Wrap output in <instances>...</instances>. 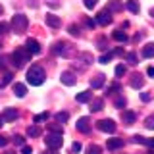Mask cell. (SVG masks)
<instances>
[{
    "label": "cell",
    "instance_id": "6da1fadb",
    "mask_svg": "<svg viewBox=\"0 0 154 154\" xmlns=\"http://www.w3.org/2000/svg\"><path fill=\"white\" fill-rule=\"evenodd\" d=\"M45 79H46V73H45V69H42L41 66H31L29 67V71H27V83L29 85L38 87V85L45 83Z\"/></svg>",
    "mask_w": 154,
    "mask_h": 154
},
{
    "label": "cell",
    "instance_id": "7a4b0ae2",
    "mask_svg": "<svg viewBox=\"0 0 154 154\" xmlns=\"http://www.w3.org/2000/svg\"><path fill=\"white\" fill-rule=\"evenodd\" d=\"M27 16H23V14H16V16L12 17V21H10V27H12L14 33H17V35H21V33L27 31Z\"/></svg>",
    "mask_w": 154,
    "mask_h": 154
},
{
    "label": "cell",
    "instance_id": "3957f363",
    "mask_svg": "<svg viewBox=\"0 0 154 154\" xmlns=\"http://www.w3.org/2000/svg\"><path fill=\"white\" fill-rule=\"evenodd\" d=\"M29 58H31V54H29V50L25 46H19L17 50L12 52V60H14V66L16 67H23L29 62Z\"/></svg>",
    "mask_w": 154,
    "mask_h": 154
},
{
    "label": "cell",
    "instance_id": "277c9868",
    "mask_svg": "<svg viewBox=\"0 0 154 154\" xmlns=\"http://www.w3.org/2000/svg\"><path fill=\"white\" fill-rule=\"evenodd\" d=\"M45 143H46V146L50 148V150H58V148H62V144H64V139H62L60 133H50L48 131Z\"/></svg>",
    "mask_w": 154,
    "mask_h": 154
},
{
    "label": "cell",
    "instance_id": "5b68a950",
    "mask_svg": "<svg viewBox=\"0 0 154 154\" xmlns=\"http://www.w3.org/2000/svg\"><path fill=\"white\" fill-rule=\"evenodd\" d=\"M96 127H98L100 131H104V133H114V131H116L114 119H100V122L96 123Z\"/></svg>",
    "mask_w": 154,
    "mask_h": 154
},
{
    "label": "cell",
    "instance_id": "8992f818",
    "mask_svg": "<svg viewBox=\"0 0 154 154\" xmlns=\"http://www.w3.org/2000/svg\"><path fill=\"white\" fill-rule=\"evenodd\" d=\"M75 127H77V131H81V133H89L91 131V119L89 118H79L77 123H75Z\"/></svg>",
    "mask_w": 154,
    "mask_h": 154
},
{
    "label": "cell",
    "instance_id": "52a82bcc",
    "mask_svg": "<svg viewBox=\"0 0 154 154\" xmlns=\"http://www.w3.org/2000/svg\"><path fill=\"white\" fill-rule=\"evenodd\" d=\"M17 118H19V112L16 108H4V114H2L4 122H16Z\"/></svg>",
    "mask_w": 154,
    "mask_h": 154
},
{
    "label": "cell",
    "instance_id": "ba28073f",
    "mask_svg": "<svg viewBox=\"0 0 154 154\" xmlns=\"http://www.w3.org/2000/svg\"><path fill=\"white\" fill-rule=\"evenodd\" d=\"M52 52L58 56H66V54H69V45L67 42H56L54 48H52Z\"/></svg>",
    "mask_w": 154,
    "mask_h": 154
},
{
    "label": "cell",
    "instance_id": "9c48e42d",
    "mask_svg": "<svg viewBox=\"0 0 154 154\" xmlns=\"http://www.w3.org/2000/svg\"><path fill=\"white\" fill-rule=\"evenodd\" d=\"M25 48L29 50V54H38L41 52V45H38V41H35V38H27Z\"/></svg>",
    "mask_w": 154,
    "mask_h": 154
},
{
    "label": "cell",
    "instance_id": "30bf717a",
    "mask_svg": "<svg viewBox=\"0 0 154 154\" xmlns=\"http://www.w3.org/2000/svg\"><path fill=\"white\" fill-rule=\"evenodd\" d=\"M96 23H100V25H108V23H112V16H110L108 10H104V12H100L98 16H96Z\"/></svg>",
    "mask_w": 154,
    "mask_h": 154
},
{
    "label": "cell",
    "instance_id": "8fae6325",
    "mask_svg": "<svg viewBox=\"0 0 154 154\" xmlns=\"http://www.w3.org/2000/svg\"><path fill=\"white\" fill-rule=\"evenodd\" d=\"M129 85H131L133 89H141V87L144 85L143 75H141V73H133V75H131V79H129Z\"/></svg>",
    "mask_w": 154,
    "mask_h": 154
},
{
    "label": "cell",
    "instance_id": "7c38bea8",
    "mask_svg": "<svg viewBox=\"0 0 154 154\" xmlns=\"http://www.w3.org/2000/svg\"><path fill=\"white\" fill-rule=\"evenodd\" d=\"M46 25L48 27H52V29H58L62 25V21H60V17L54 16V14H46Z\"/></svg>",
    "mask_w": 154,
    "mask_h": 154
},
{
    "label": "cell",
    "instance_id": "4fadbf2b",
    "mask_svg": "<svg viewBox=\"0 0 154 154\" xmlns=\"http://www.w3.org/2000/svg\"><path fill=\"white\" fill-rule=\"evenodd\" d=\"M62 83L67 85V87H73L77 83V79H75V75L71 73V71H64V73H62Z\"/></svg>",
    "mask_w": 154,
    "mask_h": 154
},
{
    "label": "cell",
    "instance_id": "5bb4252c",
    "mask_svg": "<svg viewBox=\"0 0 154 154\" xmlns=\"http://www.w3.org/2000/svg\"><path fill=\"white\" fill-rule=\"evenodd\" d=\"M122 146H123V139H118V137L108 139V150H119Z\"/></svg>",
    "mask_w": 154,
    "mask_h": 154
},
{
    "label": "cell",
    "instance_id": "9a60e30c",
    "mask_svg": "<svg viewBox=\"0 0 154 154\" xmlns=\"http://www.w3.org/2000/svg\"><path fill=\"white\" fill-rule=\"evenodd\" d=\"M14 94L19 96V98H23V96L27 94V87L23 83H16V85H14Z\"/></svg>",
    "mask_w": 154,
    "mask_h": 154
},
{
    "label": "cell",
    "instance_id": "2e32d148",
    "mask_svg": "<svg viewBox=\"0 0 154 154\" xmlns=\"http://www.w3.org/2000/svg\"><path fill=\"white\" fill-rule=\"evenodd\" d=\"M89 102H91V112H98V110H102V106H104L102 98H91Z\"/></svg>",
    "mask_w": 154,
    "mask_h": 154
},
{
    "label": "cell",
    "instance_id": "e0dca14e",
    "mask_svg": "<svg viewBox=\"0 0 154 154\" xmlns=\"http://www.w3.org/2000/svg\"><path fill=\"white\" fill-rule=\"evenodd\" d=\"M122 119H123V123L125 125H131V123H135V119H137V116H135L133 112H122Z\"/></svg>",
    "mask_w": 154,
    "mask_h": 154
},
{
    "label": "cell",
    "instance_id": "ac0fdd59",
    "mask_svg": "<svg viewBox=\"0 0 154 154\" xmlns=\"http://www.w3.org/2000/svg\"><path fill=\"white\" fill-rule=\"evenodd\" d=\"M77 98V102H81V104H85V102H89L91 98H93V93H91V91H83V93H79L75 96Z\"/></svg>",
    "mask_w": 154,
    "mask_h": 154
},
{
    "label": "cell",
    "instance_id": "d6986e66",
    "mask_svg": "<svg viewBox=\"0 0 154 154\" xmlns=\"http://www.w3.org/2000/svg\"><path fill=\"white\" fill-rule=\"evenodd\" d=\"M102 85H104V73H98L94 79H91V87L93 89H100Z\"/></svg>",
    "mask_w": 154,
    "mask_h": 154
},
{
    "label": "cell",
    "instance_id": "ffe728a7",
    "mask_svg": "<svg viewBox=\"0 0 154 154\" xmlns=\"http://www.w3.org/2000/svg\"><path fill=\"white\" fill-rule=\"evenodd\" d=\"M123 6H122V2H119V0H110L108 2V12H119V10H122Z\"/></svg>",
    "mask_w": 154,
    "mask_h": 154
},
{
    "label": "cell",
    "instance_id": "44dd1931",
    "mask_svg": "<svg viewBox=\"0 0 154 154\" xmlns=\"http://www.w3.org/2000/svg\"><path fill=\"white\" fill-rule=\"evenodd\" d=\"M154 56V42H148L146 46H143V58H152Z\"/></svg>",
    "mask_w": 154,
    "mask_h": 154
},
{
    "label": "cell",
    "instance_id": "7402d4cb",
    "mask_svg": "<svg viewBox=\"0 0 154 154\" xmlns=\"http://www.w3.org/2000/svg\"><path fill=\"white\" fill-rule=\"evenodd\" d=\"M48 131L50 133H64V127H62V123H48Z\"/></svg>",
    "mask_w": 154,
    "mask_h": 154
},
{
    "label": "cell",
    "instance_id": "603a6c76",
    "mask_svg": "<svg viewBox=\"0 0 154 154\" xmlns=\"http://www.w3.org/2000/svg\"><path fill=\"white\" fill-rule=\"evenodd\" d=\"M112 37H114L118 42H125V41H127V35H125L123 31H114V33H112Z\"/></svg>",
    "mask_w": 154,
    "mask_h": 154
},
{
    "label": "cell",
    "instance_id": "cb8c5ba5",
    "mask_svg": "<svg viewBox=\"0 0 154 154\" xmlns=\"http://www.w3.org/2000/svg\"><path fill=\"white\" fill-rule=\"evenodd\" d=\"M27 135L29 137H38V135H41V127H38V125H31V127L27 129Z\"/></svg>",
    "mask_w": 154,
    "mask_h": 154
},
{
    "label": "cell",
    "instance_id": "d4e9b609",
    "mask_svg": "<svg viewBox=\"0 0 154 154\" xmlns=\"http://www.w3.org/2000/svg\"><path fill=\"white\" fill-rule=\"evenodd\" d=\"M127 10L133 12V14H137L139 12V2L137 0H127Z\"/></svg>",
    "mask_w": 154,
    "mask_h": 154
},
{
    "label": "cell",
    "instance_id": "484cf974",
    "mask_svg": "<svg viewBox=\"0 0 154 154\" xmlns=\"http://www.w3.org/2000/svg\"><path fill=\"white\" fill-rule=\"evenodd\" d=\"M67 119H69V114H67V112H58L56 114V122L58 123H66Z\"/></svg>",
    "mask_w": 154,
    "mask_h": 154
},
{
    "label": "cell",
    "instance_id": "4316f807",
    "mask_svg": "<svg viewBox=\"0 0 154 154\" xmlns=\"http://www.w3.org/2000/svg\"><path fill=\"white\" fill-rule=\"evenodd\" d=\"M12 77H14V75L10 73V71H6V73L2 75V81H0V87H6L8 83H12Z\"/></svg>",
    "mask_w": 154,
    "mask_h": 154
},
{
    "label": "cell",
    "instance_id": "83f0119b",
    "mask_svg": "<svg viewBox=\"0 0 154 154\" xmlns=\"http://www.w3.org/2000/svg\"><path fill=\"white\" fill-rule=\"evenodd\" d=\"M102 152V148L98 146V144H91V146H87V154H100Z\"/></svg>",
    "mask_w": 154,
    "mask_h": 154
},
{
    "label": "cell",
    "instance_id": "f1b7e54d",
    "mask_svg": "<svg viewBox=\"0 0 154 154\" xmlns=\"http://www.w3.org/2000/svg\"><path fill=\"white\" fill-rule=\"evenodd\" d=\"M112 58H114V52H108V54H104V56H100V64H108V62L110 60H112Z\"/></svg>",
    "mask_w": 154,
    "mask_h": 154
},
{
    "label": "cell",
    "instance_id": "f546056e",
    "mask_svg": "<svg viewBox=\"0 0 154 154\" xmlns=\"http://www.w3.org/2000/svg\"><path fill=\"white\" fill-rule=\"evenodd\" d=\"M144 125H146L148 129H152V131H154V114H152V116H148V118L144 119Z\"/></svg>",
    "mask_w": 154,
    "mask_h": 154
},
{
    "label": "cell",
    "instance_id": "4dcf8cb0",
    "mask_svg": "<svg viewBox=\"0 0 154 154\" xmlns=\"http://www.w3.org/2000/svg\"><path fill=\"white\" fill-rule=\"evenodd\" d=\"M45 119H48V112H42V114L35 116V123H41V122H45Z\"/></svg>",
    "mask_w": 154,
    "mask_h": 154
},
{
    "label": "cell",
    "instance_id": "1f68e13d",
    "mask_svg": "<svg viewBox=\"0 0 154 154\" xmlns=\"http://www.w3.org/2000/svg\"><path fill=\"white\" fill-rule=\"evenodd\" d=\"M8 29H10V25H8L6 21H0V35H6Z\"/></svg>",
    "mask_w": 154,
    "mask_h": 154
},
{
    "label": "cell",
    "instance_id": "d6a6232c",
    "mask_svg": "<svg viewBox=\"0 0 154 154\" xmlns=\"http://www.w3.org/2000/svg\"><path fill=\"white\" fill-rule=\"evenodd\" d=\"M14 143H16L17 146H23V144H25V139H23L21 135H16V137H14Z\"/></svg>",
    "mask_w": 154,
    "mask_h": 154
},
{
    "label": "cell",
    "instance_id": "836d02e7",
    "mask_svg": "<svg viewBox=\"0 0 154 154\" xmlns=\"http://www.w3.org/2000/svg\"><path fill=\"white\" fill-rule=\"evenodd\" d=\"M122 75H125V66L119 64L118 67H116V77H122Z\"/></svg>",
    "mask_w": 154,
    "mask_h": 154
},
{
    "label": "cell",
    "instance_id": "e575fe53",
    "mask_svg": "<svg viewBox=\"0 0 154 154\" xmlns=\"http://www.w3.org/2000/svg\"><path fill=\"white\" fill-rule=\"evenodd\" d=\"M83 4H85V8H89V10H93L96 6V0H83Z\"/></svg>",
    "mask_w": 154,
    "mask_h": 154
},
{
    "label": "cell",
    "instance_id": "d590c367",
    "mask_svg": "<svg viewBox=\"0 0 154 154\" xmlns=\"http://www.w3.org/2000/svg\"><path fill=\"white\" fill-rule=\"evenodd\" d=\"M133 143H137V144H144V143H146V139L141 137V135H135V137H133Z\"/></svg>",
    "mask_w": 154,
    "mask_h": 154
},
{
    "label": "cell",
    "instance_id": "8d00e7d4",
    "mask_svg": "<svg viewBox=\"0 0 154 154\" xmlns=\"http://www.w3.org/2000/svg\"><path fill=\"white\" fill-rule=\"evenodd\" d=\"M125 58H127V62H129V64H137V56H135L133 52H129V54L125 56Z\"/></svg>",
    "mask_w": 154,
    "mask_h": 154
},
{
    "label": "cell",
    "instance_id": "74e56055",
    "mask_svg": "<svg viewBox=\"0 0 154 154\" xmlns=\"http://www.w3.org/2000/svg\"><path fill=\"white\" fill-rule=\"evenodd\" d=\"M69 33L73 37H79V27H77V25H69Z\"/></svg>",
    "mask_w": 154,
    "mask_h": 154
},
{
    "label": "cell",
    "instance_id": "f35d334b",
    "mask_svg": "<svg viewBox=\"0 0 154 154\" xmlns=\"http://www.w3.org/2000/svg\"><path fill=\"white\" fill-rule=\"evenodd\" d=\"M116 106H118V108H123V106H125V98H123V96L116 98Z\"/></svg>",
    "mask_w": 154,
    "mask_h": 154
},
{
    "label": "cell",
    "instance_id": "ab89813d",
    "mask_svg": "<svg viewBox=\"0 0 154 154\" xmlns=\"http://www.w3.org/2000/svg\"><path fill=\"white\" fill-rule=\"evenodd\" d=\"M81 150V144L79 143H73V144H71V152H79Z\"/></svg>",
    "mask_w": 154,
    "mask_h": 154
},
{
    "label": "cell",
    "instance_id": "60d3db41",
    "mask_svg": "<svg viewBox=\"0 0 154 154\" xmlns=\"http://www.w3.org/2000/svg\"><path fill=\"white\" fill-rule=\"evenodd\" d=\"M33 150H31V146H25V144H23V148H21V154H31Z\"/></svg>",
    "mask_w": 154,
    "mask_h": 154
},
{
    "label": "cell",
    "instance_id": "b9f144b4",
    "mask_svg": "<svg viewBox=\"0 0 154 154\" xmlns=\"http://www.w3.org/2000/svg\"><path fill=\"white\" fill-rule=\"evenodd\" d=\"M98 48H100V50H104V48H106V41H104V38H100V41H98Z\"/></svg>",
    "mask_w": 154,
    "mask_h": 154
},
{
    "label": "cell",
    "instance_id": "7bdbcfd3",
    "mask_svg": "<svg viewBox=\"0 0 154 154\" xmlns=\"http://www.w3.org/2000/svg\"><path fill=\"white\" fill-rule=\"evenodd\" d=\"M8 144V139L6 137H2V135H0V146H6Z\"/></svg>",
    "mask_w": 154,
    "mask_h": 154
},
{
    "label": "cell",
    "instance_id": "ee69618b",
    "mask_svg": "<svg viewBox=\"0 0 154 154\" xmlns=\"http://www.w3.org/2000/svg\"><path fill=\"white\" fill-rule=\"evenodd\" d=\"M141 98L144 100V102H148V100H150V94H148V93H143V94H141Z\"/></svg>",
    "mask_w": 154,
    "mask_h": 154
},
{
    "label": "cell",
    "instance_id": "f6af8a7d",
    "mask_svg": "<svg viewBox=\"0 0 154 154\" xmlns=\"http://www.w3.org/2000/svg\"><path fill=\"white\" fill-rule=\"evenodd\" d=\"M144 144H146V146H150V148H154V139H146V143H144Z\"/></svg>",
    "mask_w": 154,
    "mask_h": 154
},
{
    "label": "cell",
    "instance_id": "bcb514c9",
    "mask_svg": "<svg viewBox=\"0 0 154 154\" xmlns=\"http://www.w3.org/2000/svg\"><path fill=\"white\" fill-rule=\"evenodd\" d=\"M87 25H89V27H94L96 21H93V19H87Z\"/></svg>",
    "mask_w": 154,
    "mask_h": 154
},
{
    "label": "cell",
    "instance_id": "7dc6e473",
    "mask_svg": "<svg viewBox=\"0 0 154 154\" xmlns=\"http://www.w3.org/2000/svg\"><path fill=\"white\" fill-rule=\"evenodd\" d=\"M146 73L150 75V77H154V67H148V69H146Z\"/></svg>",
    "mask_w": 154,
    "mask_h": 154
},
{
    "label": "cell",
    "instance_id": "c3c4849f",
    "mask_svg": "<svg viewBox=\"0 0 154 154\" xmlns=\"http://www.w3.org/2000/svg\"><path fill=\"white\" fill-rule=\"evenodd\" d=\"M2 123H4V119H2V116H0V127H2Z\"/></svg>",
    "mask_w": 154,
    "mask_h": 154
},
{
    "label": "cell",
    "instance_id": "681fc988",
    "mask_svg": "<svg viewBox=\"0 0 154 154\" xmlns=\"http://www.w3.org/2000/svg\"><path fill=\"white\" fill-rule=\"evenodd\" d=\"M150 16H152V17H154V8H152V10H150Z\"/></svg>",
    "mask_w": 154,
    "mask_h": 154
},
{
    "label": "cell",
    "instance_id": "f907efd6",
    "mask_svg": "<svg viewBox=\"0 0 154 154\" xmlns=\"http://www.w3.org/2000/svg\"><path fill=\"white\" fill-rule=\"evenodd\" d=\"M4 154H16V152H10V150H8V152H4Z\"/></svg>",
    "mask_w": 154,
    "mask_h": 154
},
{
    "label": "cell",
    "instance_id": "816d5d0a",
    "mask_svg": "<svg viewBox=\"0 0 154 154\" xmlns=\"http://www.w3.org/2000/svg\"><path fill=\"white\" fill-rule=\"evenodd\" d=\"M148 154H154V150H150V152H148Z\"/></svg>",
    "mask_w": 154,
    "mask_h": 154
},
{
    "label": "cell",
    "instance_id": "f5cc1de1",
    "mask_svg": "<svg viewBox=\"0 0 154 154\" xmlns=\"http://www.w3.org/2000/svg\"><path fill=\"white\" fill-rule=\"evenodd\" d=\"M0 14H2V6H0Z\"/></svg>",
    "mask_w": 154,
    "mask_h": 154
},
{
    "label": "cell",
    "instance_id": "db71d44e",
    "mask_svg": "<svg viewBox=\"0 0 154 154\" xmlns=\"http://www.w3.org/2000/svg\"><path fill=\"white\" fill-rule=\"evenodd\" d=\"M45 154H52V152H45Z\"/></svg>",
    "mask_w": 154,
    "mask_h": 154
}]
</instances>
